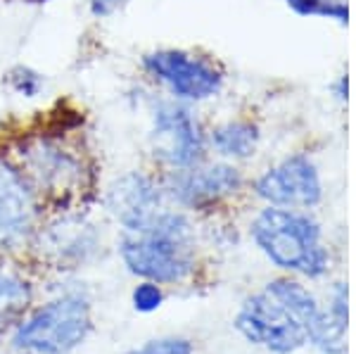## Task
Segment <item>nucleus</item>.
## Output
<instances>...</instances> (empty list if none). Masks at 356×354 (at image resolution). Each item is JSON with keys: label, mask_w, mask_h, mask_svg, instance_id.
I'll return each mask as SVG.
<instances>
[{"label": "nucleus", "mask_w": 356, "mask_h": 354, "mask_svg": "<svg viewBox=\"0 0 356 354\" xmlns=\"http://www.w3.org/2000/svg\"><path fill=\"white\" fill-rule=\"evenodd\" d=\"M250 238L283 271L307 278H323L330 271V248L323 243V226L314 212L264 204L250 221Z\"/></svg>", "instance_id": "20e7f679"}, {"label": "nucleus", "mask_w": 356, "mask_h": 354, "mask_svg": "<svg viewBox=\"0 0 356 354\" xmlns=\"http://www.w3.org/2000/svg\"><path fill=\"white\" fill-rule=\"evenodd\" d=\"M90 321L88 300L79 293H67L19 321L13 345L24 354H69L88 338Z\"/></svg>", "instance_id": "0eeeda50"}, {"label": "nucleus", "mask_w": 356, "mask_h": 354, "mask_svg": "<svg viewBox=\"0 0 356 354\" xmlns=\"http://www.w3.org/2000/svg\"><path fill=\"white\" fill-rule=\"evenodd\" d=\"M3 83L15 98L22 100H38L48 90V77L41 70H36V67L24 65V62L10 67L3 74Z\"/></svg>", "instance_id": "2eb2a0df"}, {"label": "nucleus", "mask_w": 356, "mask_h": 354, "mask_svg": "<svg viewBox=\"0 0 356 354\" xmlns=\"http://www.w3.org/2000/svg\"><path fill=\"white\" fill-rule=\"evenodd\" d=\"M235 328L252 345L275 354H290L307 342L323 354H344L347 350V328L337 326L295 278H275L261 293L247 298L235 316Z\"/></svg>", "instance_id": "f03ea898"}, {"label": "nucleus", "mask_w": 356, "mask_h": 354, "mask_svg": "<svg viewBox=\"0 0 356 354\" xmlns=\"http://www.w3.org/2000/svg\"><path fill=\"white\" fill-rule=\"evenodd\" d=\"M31 302V288L24 278L0 271V328L22 316Z\"/></svg>", "instance_id": "4468645a"}, {"label": "nucleus", "mask_w": 356, "mask_h": 354, "mask_svg": "<svg viewBox=\"0 0 356 354\" xmlns=\"http://www.w3.org/2000/svg\"><path fill=\"white\" fill-rule=\"evenodd\" d=\"M107 214L122 226V231H131L152 219L166 207V195L162 186V174L147 169H129L114 176L102 193Z\"/></svg>", "instance_id": "9b49d317"}, {"label": "nucleus", "mask_w": 356, "mask_h": 354, "mask_svg": "<svg viewBox=\"0 0 356 354\" xmlns=\"http://www.w3.org/2000/svg\"><path fill=\"white\" fill-rule=\"evenodd\" d=\"M140 81L171 100L202 107L226 93L228 74L214 55L193 48L162 45L140 55Z\"/></svg>", "instance_id": "39448f33"}, {"label": "nucleus", "mask_w": 356, "mask_h": 354, "mask_svg": "<svg viewBox=\"0 0 356 354\" xmlns=\"http://www.w3.org/2000/svg\"><path fill=\"white\" fill-rule=\"evenodd\" d=\"M140 112L145 114L147 152L159 174L195 167L209 157V124L197 107L171 100L150 88Z\"/></svg>", "instance_id": "423d86ee"}, {"label": "nucleus", "mask_w": 356, "mask_h": 354, "mask_svg": "<svg viewBox=\"0 0 356 354\" xmlns=\"http://www.w3.org/2000/svg\"><path fill=\"white\" fill-rule=\"evenodd\" d=\"M119 257L143 281L181 283L197 264V231L191 214L166 204L147 224L122 231Z\"/></svg>", "instance_id": "7ed1b4c3"}, {"label": "nucleus", "mask_w": 356, "mask_h": 354, "mask_svg": "<svg viewBox=\"0 0 356 354\" xmlns=\"http://www.w3.org/2000/svg\"><path fill=\"white\" fill-rule=\"evenodd\" d=\"M264 140V129L254 117L235 114V117L219 119L207 127V143H209V157L226 159L240 164L257 157Z\"/></svg>", "instance_id": "ddd939ff"}, {"label": "nucleus", "mask_w": 356, "mask_h": 354, "mask_svg": "<svg viewBox=\"0 0 356 354\" xmlns=\"http://www.w3.org/2000/svg\"><path fill=\"white\" fill-rule=\"evenodd\" d=\"M283 5L297 17H318L342 29L349 24V0H283Z\"/></svg>", "instance_id": "dca6fc26"}, {"label": "nucleus", "mask_w": 356, "mask_h": 354, "mask_svg": "<svg viewBox=\"0 0 356 354\" xmlns=\"http://www.w3.org/2000/svg\"><path fill=\"white\" fill-rule=\"evenodd\" d=\"M131 300H134V307L138 312H154L164 300L162 285L152 281H143L140 285H136Z\"/></svg>", "instance_id": "a211bd4d"}, {"label": "nucleus", "mask_w": 356, "mask_h": 354, "mask_svg": "<svg viewBox=\"0 0 356 354\" xmlns=\"http://www.w3.org/2000/svg\"><path fill=\"white\" fill-rule=\"evenodd\" d=\"M83 3L93 19H107V17L117 15L119 10H124L131 0H83Z\"/></svg>", "instance_id": "6ab92c4d"}, {"label": "nucleus", "mask_w": 356, "mask_h": 354, "mask_svg": "<svg viewBox=\"0 0 356 354\" xmlns=\"http://www.w3.org/2000/svg\"><path fill=\"white\" fill-rule=\"evenodd\" d=\"M166 202L188 214L214 212L216 207L231 202L250 188L245 169L226 159L207 157L204 162L188 169L162 174Z\"/></svg>", "instance_id": "6e6552de"}, {"label": "nucleus", "mask_w": 356, "mask_h": 354, "mask_svg": "<svg viewBox=\"0 0 356 354\" xmlns=\"http://www.w3.org/2000/svg\"><path fill=\"white\" fill-rule=\"evenodd\" d=\"M43 204L5 147H0V252L31 245L43 221Z\"/></svg>", "instance_id": "9d476101"}, {"label": "nucleus", "mask_w": 356, "mask_h": 354, "mask_svg": "<svg viewBox=\"0 0 356 354\" xmlns=\"http://www.w3.org/2000/svg\"><path fill=\"white\" fill-rule=\"evenodd\" d=\"M330 98L337 105H347L349 102V74L340 72L335 79L330 81Z\"/></svg>", "instance_id": "aec40b11"}, {"label": "nucleus", "mask_w": 356, "mask_h": 354, "mask_svg": "<svg viewBox=\"0 0 356 354\" xmlns=\"http://www.w3.org/2000/svg\"><path fill=\"white\" fill-rule=\"evenodd\" d=\"M126 354H193V342L186 338H159Z\"/></svg>", "instance_id": "f3484780"}, {"label": "nucleus", "mask_w": 356, "mask_h": 354, "mask_svg": "<svg viewBox=\"0 0 356 354\" xmlns=\"http://www.w3.org/2000/svg\"><path fill=\"white\" fill-rule=\"evenodd\" d=\"M31 245H36L48 259L62 266H81L100 252V231L81 209L57 212V219L38 226Z\"/></svg>", "instance_id": "f8f14e48"}, {"label": "nucleus", "mask_w": 356, "mask_h": 354, "mask_svg": "<svg viewBox=\"0 0 356 354\" xmlns=\"http://www.w3.org/2000/svg\"><path fill=\"white\" fill-rule=\"evenodd\" d=\"M5 150L48 212H72L93 200L97 164L79 129L65 124L26 127L5 143Z\"/></svg>", "instance_id": "f257e3e1"}, {"label": "nucleus", "mask_w": 356, "mask_h": 354, "mask_svg": "<svg viewBox=\"0 0 356 354\" xmlns=\"http://www.w3.org/2000/svg\"><path fill=\"white\" fill-rule=\"evenodd\" d=\"M250 191L268 207L314 212L325 198L323 171L314 155L295 150L250 179Z\"/></svg>", "instance_id": "1a4fd4ad"}]
</instances>
